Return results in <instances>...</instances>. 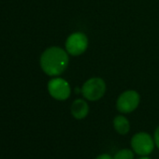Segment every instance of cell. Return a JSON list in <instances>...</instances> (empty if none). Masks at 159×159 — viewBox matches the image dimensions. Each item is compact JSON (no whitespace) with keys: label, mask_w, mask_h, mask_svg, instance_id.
I'll list each match as a JSON object with an SVG mask.
<instances>
[{"label":"cell","mask_w":159,"mask_h":159,"mask_svg":"<svg viewBox=\"0 0 159 159\" xmlns=\"http://www.w3.org/2000/svg\"><path fill=\"white\" fill-rule=\"evenodd\" d=\"M154 143L156 147L159 149V126L155 129V132H154Z\"/></svg>","instance_id":"30bf717a"},{"label":"cell","mask_w":159,"mask_h":159,"mask_svg":"<svg viewBox=\"0 0 159 159\" xmlns=\"http://www.w3.org/2000/svg\"><path fill=\"white\" fill-rule=\"evenodd\" d=\"M152 138L146 132H139L131 139V147L134 152L140 156L149 155L154 148Z\"/></svg>","instance_id":"7a4b0ae2"},{"label":"cell","mask_w":159,"mask_h":159,"mask_svg":"<svg viewBox=\"0 0 159 159\" xmlns=\"http://www.w3.org/2000/svg\"><path fill=\"white\" fill-rule=\"evenodd\" d=\"M95 159H113V157L108 153H102V154L98 155V157H96Z\"/></svg>","instance_id":"8fae6325"},{"label":"cell","mask_w":159,"mask_h":159,"mask_svg":"<svg viewBox=\"0 0 159 159\" xmlns=\"http://www.w3.org/2000/svg\"><path fill=\"white\" fill-rule=\"evenodd\" d=\"M113 159H134V151L129 149H122L115 153Z\"/></svg>","instance_id":"9c48e42d"},{"label":"cell","mask_w":159,"mask_h":159,"mask_svg":"<svg viewBox=\"0 0 159 159\" xmlns=\"http://www.w3.org/2000/svg\"><path fill=\"white\" fill-rule=\"evenodd\" d=\"M106 91V85L103 80L93 78L87 81L83 87V94L85 98L91 101L98 100L103 97Z\"/></svg>","instance_id":"3957f363"},{"label":"cell","mask_w":159,"mask_h":159,"mask_svg":"<svg viewBox=\"0 0 159 159\" xmlns=\"http://www.w3.org/2000/svg\"><path fill=\"white\" fill-rule=\"evenodd\" d=\"M139 159H151V158H150V157H149L148 155H144V156H141V157H140Z\"/></svg>","instance_id":"7c38bea8"},{"label":"cell","mask_w":159,"mask_h":159,"mask_svg":"<svg viewBox=\"0 0 159 159\" xmlns=\"http://www.w3.org/2000/svg\"><path fill=\"white\" fill-rule=\"evenodd\" d=\"M68 64L66 52L58 47L46 50L40 58V66L43 71L50 76H57L64 72Z\"/></svg>","instance_id":"6da1fadb"},{"label":"cell","mask_w":159,"mask_h":159,"mask_svg":"<svg viewBox=\"0 0 159 159\" xmlns=\"http://www.w3.org/2000/svg\"><path fill=\"white\" fill-rule=\"evenodd\" d=\"M50 95L57 100H65L70 95V87L65 80L56 78L52 79L48 84Z\"/></svg>","instance_id":"8992f818"},{"label":"cell","mask_w":159,"mask_h":159,"mask_svg":"<svg viewBox=\"0 0 159 159\" xmlns=\"http://www.w3.org/2000/svg\"><path fill=\"white\" fill-rule=\"evenodd\" d=\"M88 46V39L83 33H74L68 37L66 42V48L68 53L79 55L83 53Z\"/></svg>","instance_id":"5b68a950"},{"label":"cell","mask_w":159,"mask_h":159,"mask_svg":"<svg viewBox=\"0 0 159 159\" xmlns=\"http://www.w3.org/2000/svg\"><path fill=\"white\" fill-rule=\"evenodd\" d=\"M89 112V107L87 103L83 99H77L72 103L71 113L75 119L82 120L84 119Z\"/></svg>","instance_id":"52a82bcc"},{"label":"cell","mask_w":159,"mask_h":159,"mask_svg":"<svg viewBox=\"0 0 159 159\" xmlns=\"http://www.w3.org/2000/svg\"><path fill=\"white\" fill-rule=\"evenodd\" d=\"M139 104V96L136 91H125L117 100V109L120 112L129 113L135 111Z\"/></svg>","instance_id":"277c9868"},{"label":"cell","mask_w":159,"mask_h":159,"mask_svg":"<svg viewBox=\"0 0 159 159\" xmlns=\"http://www.w3.org/2000/svg\"><path fill=\"white\" fill-rule=\"evenodd\" d=\"M113 126L116 132L120 135H126L130 130L129 121L122 115H118L114 118Z\"/></svg>","instance_id":"ba28073f"}]
</instances>
